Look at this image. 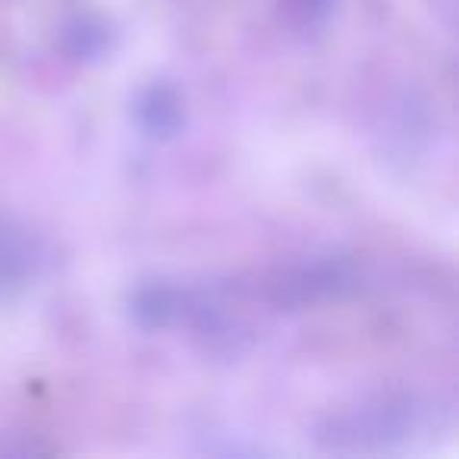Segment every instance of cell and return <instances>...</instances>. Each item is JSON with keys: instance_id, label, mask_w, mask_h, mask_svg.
Instances as JSON below:
<instances>
[{"instance_id": "obj_1", "label": "cell", "mask_w": 459, "mask_h": 459, "mask_svg": "<svg viewBox=\"0 0 459 459\" xmlns=\"http://www.w3.org/2000/svg\"><path fill=\"white\" fill-rule=\"evenodd\" d=\"M431 415V403L419 396H384L321 419L315 428V444L325 450H377L406 444L412 434L428 431Z\"/></svg>"}, {"instance_id": "obj_2", "label": "cell", "mask_w": 459, "mask_h": 459, "mask_svg": "<svg viewBox=\"0 0 459 459\" xmlns=\"http://www.w3.org/2000/svg\"><path fill=\"white\" fill-rule=\"evenodd\" d=\"M356 287V271L340 258H315L281 271L268 283V299L277 308H306L315 302L340 299Z\"/></svg>"}, {"instance_id": "obj_3", "label": "cell", "mask_w": 459, "mask_h": 459, "mask_svg": "<svg viewBox=\"0 0 459 459\" xmlns=\"http://www.w3.org/2000/svg\"><path fill=\"white\" fill-rule=\"evenodd\" d=\"M135 123L145 129L154 139H170V135L179 133L186 120L183 110V95L173 89L170 82H152L135 95L133 104Z\"/></svg>"}, {"instance_id": "obj_4", "label": "cell", "mask_w": 459, "mask_h": 459, "mask_svg": "<svg viewBox=\"0 0 459 459\" xmlns=\"http://www.w3.org/2000/svg\"><path fill=\"white\" fill-rule=\"evenodd\" d=\"M60 48L70 54L73 60H101L114 48V32L110 26L95 13H79L60 29Z\"/></svg>"}, {"instance_id": "obj_5", "label": "cell", "mask_w": 459, "mask_h": 459, "mask_svg": "<svg viewBox=\"0 0 459 459\" xmlns=\"http://www.w3.org/2000/svg\"><path fill=\"white\" fill-rule=\"evenodd\" d=\"M183 302L186 290L170 287V283H148V287L135 290L133 296V318L142 327L154 331V327H170L173 321L183 318Z\"/></svg>"}, {"instance_id": "obj_6", "label": "cell", "mask_w": 459, "mask_h": 459, "mask_svg": "<svg viewBox=\"0 0 459 459\" xmlns=\"http://www.w3.org/2000/svg\"><path fill=\"white\" fill-rule=\"evenodd\" d=\"M287 10L302 26H318L333 10V0H287Z\"/></svg>"}]
</instances>
